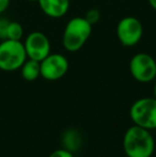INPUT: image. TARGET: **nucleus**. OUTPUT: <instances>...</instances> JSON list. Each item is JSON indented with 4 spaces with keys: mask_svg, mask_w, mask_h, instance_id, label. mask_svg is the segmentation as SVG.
<instances>
[{
    "mask_svg": "<svg viewBox=\"0 0 156 157\" xmlns=\"http://www.w3.org/2000/svg\"><path fill=\"white\" fill-rule=\"evenodd\" d=\"M154 138L150 130L134 125L123 137V149L128 157H151L154 152Z\"/></svg>",
    "mask_w": 156,
    "mask_h": 157,
    "instance_id": "1",
    "label": "nucleus"
},
{
    "mask_svg": "<svg viewBox=\"0 0 156 157\" xmlns=\"http://www.w3.org/2000/svg\"><path fill=\"white\" fill-rule=\"evenodd\" d=\"M92 33V25L85 17H74L67 21L62 35L63 47L67 52H75L83 47Z\"/></svg>",
    "mask_w": 156,
    "mask_h": 157,
    "instance_id": "2",
    "label": "nucleus"
},
{
    "mask_svg": "<svg viewBox=\"0 0 156 157\" xmlns=\"http://www.w3.org/2000/svg\"><path fill=\"white\" fill-rule=\"evenodd\" d=\"M27 60L24 43L21 41L4 40L0 43V70L13 72L19 70Z\"/></svg>",
    "mask_w": 156,
    "mask_h": 157,
    "instance_id": "3",
    "label": "nucleus"
},
{
    "mask_svg": "<svg viewBox=\"0 0 156 157\" xmlns=\"http://www.w3.org/2000/svg\"><path fill=\"white\" fill-rule=\"evenodd\" d=\"M129 116L134 124L146 129L156 128V98L143 97L131 105Z\"/></svg>",
    "mask_w": 156,
    "mask_h": 157,
    "instance_id": "4",
    "label": "nucleus"
},
{
    "mask_svg": "<svg viewBox=\"0 0 156 157\" xmlns=\"http://www.w3.org/2000/svg\"><path fill=\"white\" fill-rule=\"evenodd\" d=\"M129 72L134 79L139 82H151L156 78V61L146 52L133 56L129 61Z\"/></svg>",
    "mask_w": 156,
    "mask_h": 157,
    "instance_id": "5",
    "label": "nucleus"
},
{
    "mask_svg": "<svg viewBox=\"0 0 156 157\" xmlns=\"http://www.w3.org/2000/svg\"><path fill=\"white\" fill-rule=\"evenodd\" d=\"M143 35V27L141 21L133 16L123 17L118 23L117 36L120 43L125 47L137 45Z\"/></svg>",
    "mask_w": 156,
    "mask_h": 157,
    "instance_id": "6",
    "label": "nucleus"
},
{
    "mask_svg": "<svg viewBox=\"0 0 156 157\" xmlns=\"http://www.w3.org/2000/svg\"><path fill=\"white\" fill-rule=\"evenodd\" d=\"M41 76L49 81L61 79L69 71V61L67 57L61 54L50 52L45 59L40 62Z\"/></svg>",
    "mask_w": 156,
    "mask_h": 157,
    "instance_id": "7",
    "label": "nucleus"
},
{
    "mask_svg": "<svg viewBox=\"0 0 156 157\" xmlns=\"http://www.w3.org/2000/svg\"><path fill=\"white\" fill-rule=\"evenodd\" d=\"M28 59L41 62L50 54V42L43 32L34 31L27 35L24 43Z\"/></svg>",
    "mask_w": 156,
    "mask_h": 157,
    "instance_id": "8",
    "label": "nucleus"
},
{
    "mask_svg": "<svg viewBox=\"0 0 156 157\" xmlns=\"http://www.w3.org/2000/svg\"><path fill=\"white\" fill-rule=\"evenodd\" d=\"M38 3L44 14L52 18L64 16L70 9V0H39Z\"/></svg>",
    "mask_w": 156,
    "mask_h": 157,
    "instance_id": "9",
    "label": "nucleus"
},
{
    "mask_svg": "<svg viewBox=\"0 0 156 157\" xmlns=\"http://www.w3.org/2000/svg\"><path fill=\"white\" fill-rule=\"evenodd\" d=\"M21 76L27 81H34L41 76V66L40 62L32 59H28L24 62L21 67Z\"/></svg>",
    "mask_w": 156,
    "mask_h": 157,
    "instance_id": "10",
    "label": "nucleus"
},
{
    "mask_svg": "<svg viewBox=\"0 0 156 157\" xmlns=\"http://www.w3.org/2000/svg\"><path fill=\"white\" fill-rule=\"evenodd\" d=\"M24 35V29L21 25L17 21H9L6 30V40L21 41Z\"/></svg>",
    "mask_w": 156,
    "mask_h": 157,
    "instance_id": "11",
    "label": "nucleus"
},
{
    "mask_svg": "<svg viewBox=\"0 0 156 157\" xmlns=\"http://www.w3.org/2000/svg\"><path fill=\"white\" fill-rule=\"evenodd\" d=\"M85 18L90 25H95L100 21L101 19V12L97 10V9H91L89 10L85 15Z\"/></svg>",
    "mask_w": 156,
    "mask_h": 157,
    "instance_id": "12",
    "label": "nucleus"
},
{
    "mask_svg": "<svg viewBox=\"0 0 156 157\" xmlns=\"http://www.w3.org/2000/svg\"><path fill=\"white\" fill-rule=\"evenodd\" d=\"M48 157H74V155L67 150H57L52 152Z\"/></svg>",
    "mask_w": 156,
    "mask_h": 157,
    "instance_id": "13",
    "label": "nucleus"
},
{
    "mask_svg": "<svg viewBox=\"0 0 156 157\" xmlns=\"http://www.w3.org/2000/svg\"><path fill=\"white\" fill-rule=\"evenodd\" d=\"M10 6V0H0V14L6 12Z\"/></svg>",
    "mask_w": 156,
    "mask_h": 157,
    "instance_id": "14",
    "label": "nucleus"
},
{
    "mask_svg": "<svg viewBox=\"0 0 156 157\" xmlns=\"http://www.w3.org/2000/svg\"><path fill=\"white\" fill-rule=\"evenodd\" d=\"M148 1H149V3H150V6L156 11V0H148Z\"/></svg>",
    "mask_w": 156,
    "mask_h": 157,
    "instance_id": "15",
    "label": "nucleus"
},
{
    "mask_svg": "<svg viewBox=\"0 0 156 157\" xmlns=\"http://www.w3.org/2000/svg\"><path fill=\"white\" fill-rule=\"evenodd\" d=\"M154 98H156V82H155V86H154Z\"/></svg>",
    "mask_w": 156,
    "mask_h": 157,
    "instance_id": "16",
    "label": "nucleus"
},
{
    "mask_svg": "<svg viewBox=\"0 0 156 157\" xmlns=\"http://www.w3.org/2000/svg\"><path fill=\"white\" fill-rule=\"evenodd\" d=\"M28 1H30V2H38L39 0H28Z\"/></svg>",
    "mask_w": 156,
    "mask_h": 157,
    "instance_id": "17",
    "label": "nucleus"
},
{
    "mask_svg": "<svg viewBox=\"0 0 156 157\" xmlns=\"http://www.w3.org/2000/svg\"><path fill=\"white\" fill-rule=\"evenodd\" d=\"M125 157H128V156H125Z\"/></svg>",
    "mask_w": 156,
    "mask_h": 157,
    "instance_id": "18",
    "label": "nucleus"
}]
</instances>
